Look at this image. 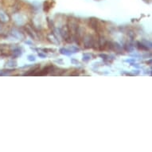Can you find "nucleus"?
<instances>
[{"label":"nucleus","mask_w":152,"mask_h":152,"mask_svg":"<svg viewBox=\"0 0 152 152\" xmlns=\"http://www.w3.org/2000/svg\"><path fill=\"white\" fill-rule=\"evenodd\" d=\"M28 60L30 61H34L36 60V58H35L34 56L30 55V56H28Z\"/></svg>","instance_id":"obj_7"},{"label":"nucleus","mask_w":152,"mask_h":152,"mask_svg":"<svg viewBox=\"0 0 152 152\" xmlns=\"http://www.w3.org/2000/svg\"><path fill=\"white\" fill-rule=\"evenodd\" d=\"M60 52L61 54H65V55H67V56H69V55H70L72 53H71V51H70L69 50H68V49H65V48H62V49H61L60 50Z\"/></svg>","instance_id":"obj_3"},{"label":"nucleus","mask_w":152,"mask_h":152,"mask_svg":"<svg viewBox=\"0 0 152 152\" xmlns=\"http://www.w3.org/2000/svg\"><path fill=\"white\" fill-rule=\"evenodd\" d=\"M91 59V55L88 54V53H85V54L83 55V61H88Z\"/></svg>","instance_id":"obj_5"},{"label":"nucleus","mask_w":152,"mask_h":152,"mask_svg":"<svg viewBox=\"0 0 152 152\" xmlns=\"http://www.w3.org/2000/svg\"><path fill=\"white\" fill-rule=\"evenodd\" d=\"M84 43L86 48L92 47V45H94V39L91 35H86L84 37Z\"/></svg>","instance_id":"obj_1"},{"label":"nucleus","mask_w":152,"mask_h":152,"mask_svg":"<svg viewBox=\"0 0 152 152\" xmlns=\"http://www.w3.org/2000/svg\"><path fill=\"white\" fill-rule=\"evenodd\" d=\"M91 26H92V28H93L95 30H97V20H96V19L91 20Z\"/></svg>","instance_id":"obj_4"},{"label":"nucleus","mask_w":152,"mask_h":152,"mask_svg":"<svg viewBox=\"0 0 152 152\" xmlns=\"http://www.w3.org/2000/svg\"><path fill=\"white\" fill-rule=\"evenodd\" d=\"M70 51H71V53H77L79 51V49H77V47H75V46H72V47L70 48Z\"/></svg>","instance_id":"obj_6"},{"label":"nucleus","mask_w":152,"mask_h":152,"mask_svg":"<svg viewBox=\"0 0 152 152\" xmlns=\"http://www.w3.org/2000/svg\"><path fill=\"white\" fill-rule=\"evenodd\" d=\"M7 18L8 19V17H7V15L3 12V10H0V21H2L3 23L7 22Z\"/></svg>","instance_id":"obj_2"}]
</instances>
